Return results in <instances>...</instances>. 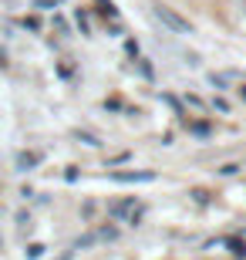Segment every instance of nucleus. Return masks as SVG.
Listing matches in <instances>:
<instances>
[{"mask_svg":"<svg viewBox=\"0 0 246 260\" xmlns=\"http://www.w3.org/2000/svg\"><path fill=\"white\" fill-rule=\"evenodd\" d=\"M27 253H30V257H41V253H44V247H41V243H30Z\"/></svg>","mask_w":246,"mask_h":260,"instance_id":"0eeeda50","label":"nucleus"},{"mask_svg":"<svg viewBox=\"0 0 246 260\" xmlns=\"http://www.w3.org/2000/svg\"><path fill=\"white\" fill-rule=\"evenodd\" d=\"M115 183H152L155 173H112Z\"/></svg>","mask_w":246,"mask_h":260,"instance_id":"7ed1b4c3","label":"nucleus"},{"mask_svg":"<svg viewBox=\"0 0 246 260\" xmlns=\"http://www.w3.org/2000/svg\"><path fill=\"white\" fill-rule=\"evenodd\" d=\"M152 14H155V17L162 20V27H169L172 34H192V24L182 17L175 7H169V4H155V7H152Z\"/></svg>","mask_w":246,"mask_h":260,"instance_id":"f257e3e1","label":"nucleus"},{"mask_svg":"<svg viewBox=\"0 0 246 260\" xmlns=\"http://www.w3.org/2000/svg\"><path fill=\"white\" fill-rule=\"evenodd\" d=\"M239 95H243V102H246V85H239Z\"/></svg>","mask_w":246,"mask_h":260,"instance_id":"6e6552de","label":"nucleus"},{"mask_svg":"<svg viewBox=\"0 0 246 260\" xmlns=\"http://www.w3.org/2000/svg\"><path fill=\"white\" fill-rule=\"evenodd\" d=\"M108 213H112V216H118V220H132V223H135V220H138V203H135V200H128V203H115Z\"/></svg>","mask_w":246,"mask_h":260,"instance_id":"f03ea898","label":"nucleus"},{"mask_svg":"<svg viewBox=\"0 0 246 260\" xmlns=\"http://www.w3.org/2000/svg\"><path fill=\"white\" fill-rule=\"evenodd\" d=\"M226 247H229L233 257H246V243L243 240H226Z\"/></svg>","mask_w":246,"mask_h":260,"instance_id":"39448f33","label":"nucleus"},{"mask_svg":"<svg viewBox=\"0 0 246 260\" xmlns=\"http://www.w3.org/2000/svg\"><path fill=\"white\" fill-rule=\"evenodd\" d=\"M61 0H34V7H41V10H51V7H57Z\"/></svg>","mask_w":246,"mask_h":260,"instance_id":"423d86ee","label":"nucleus"},{"mask_svg":"<svg viewBox=\"0 0 246 260\" xmlns=\"http://www.w3.org/2000/svg\"><path fill=\"white\" fill-rule=\"evenodd\" d=\"M17 166H20V169H30V166H38V152H20V155H17Z\"/></svg>","mask_w":246,"mask_h":260,"instance_id":"20e7f679","label":"nucleus"}]
</instances>
